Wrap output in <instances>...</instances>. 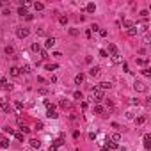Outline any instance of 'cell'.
I'll return each mask as SVG.
<instances>
[{
	"label": "cell",
	"instance_id": "bcb514c9",
	"mask_svg": "<svg viewBox=\"0 0 151 151\" xmlns=\"http://www.w3.org/2000/svg\"><path fill=\"white\" fill-rule=\"evenodd\" d=\"M39 53H41V59H46V57H48V55H46V52H45V50H41Z\"/></svg>",
	"mask_w": 151,
	"mask_h": 151
},
{
	"label": "cell",
	"instance_id": "30bf717a",
	"mask_svg": "<svg viewBox=\"0 0 151 151\" xmlns=\"http://www.w3.org/2000/svg\"><path fill=\"white\" fill-rule=\"evenodd\" d=\"M119 140H121V135L117 133V131H116V133H112V135H110V142H114V144H117Z\"/></svg>",
	"mask_w": 151,
	"mask_h": 151
},
{
	"label": "cell",
	"instance_id": "1f68e13d",
	"mask_svg": "<svg viewBox=\"0 0 151 151\" xmlns=\"http://www.w3.org/2000/svg\"><path fill=\"white\" fill-rule=\"evenodd\" d=\"M94 112H96V114H101V112H103V107H101V105H96V107H94Z\"/></svg>",
	"mask_w": 151,
	"mask_h": 151
},
{
	"label": "cell",
	"instance_id": "6da1fadb",
	"mask_svg": "<svg viewBox=\"0 0 151 151\" xmlns=\"http://www.w3.org/2000/svg\"><path fill=\"white\" fill-rule=\"evenodd\" d=\"M89 100H91V101H94V103L101 101V100H103V91H101V89H98V87H94V91H92V96H91Z\"/></svg>",
	"mask_w": 151,
	"mask_h": 151
},
{
	"label": "cell",
	"instance_id": "836d02e7",
	"mask_svg": "<svg viewBox=\"0 0 151 151\" xmlns=\"http://www.w3.org/2000/svg\"><path fill=\"white\" fill-rule=\"evenodd\" d=\"M142 75H144V77H151V71H149L147 68H144V69H142Z\"/></svg>",
	"mask_w": 151,
	"mask_h": 151
},
{
	"label": "cell",
	"instance_id": "7a4b0ae2",
	"mask_svg": "<svg viewBox=\"0 0 151 151\" xmlns=\"http://www.w3.org/2000/svg\"><path fill=\"white\" fill-rule=\"evenodd\" d=\"M29 34H30V30L25 29V27H18V29H16V36L20 37V39H25V37H29Z\"/></svg>",
	"mask_w": 151,
	"mask_h": 151
},
{
	"label": "cell",
	"instance_id": "60d3db41",
	"mask_svg": "<svg viewBox=\"0 0 151 151\" xmlns=\"http://www.w3.org/2000/svg\"><path fill=\"white\" fill-rule=\"evenodd\" d=\"M73 137H75V139H78V137H80V131H78V130H75V131H73Z\"/></svg>",
	"mask_w": 151,
	"mask_h": 151
},
{
	"label": "cell",
	"instance_id": "d590c367",
	"mask_svg": "<svg viewBox=\"0 0 151 151\" xmlns=\"http://www.w3.org/2000/svg\"><path fill=\"white\" fill-rule=\"evenodd\" d=\"M37 36H41V37H45V36H46V30H45V29H39V30H37Z\"/></svg>",
	"mask_w": 151,
	"mask_h": 151
},
{
	"label": "cell",
	"instance_id": "7bdbcfd3",
	"mask_svg": "<svg viewBox=\"0 0 151 151\" xmlns=\"http://www.w3.org/2000/svg\"><path fill=\"white\" fill-rule=\"evenodd\" d=\"M25 20H27V22H32V20H34V16H32V14H27V16H25Z\"/></svg>",
	"mask_w": 151,
	"mask_h": 151
},
{
	"label": "cell",
	"instance_id": "4dcf8cb0",
	"mask_svg": "<svg viewBox=\"0 0 151 151\" xmlns=\"http://www.w3.org/2000/svg\"><path fill=\"white\" fill-rule=\"evenodd\" d=\"M61 107H62V108H68V107H69V101H68V100H61Z\"/></svg>",
	"mask_w": 151,
	"mask_h": 151
},
{
	"label": "cell",
	"instance_id": "5b68a950",
	"mask_svg": "<svg viewBox=\"0 0 151 151\" xmlns=\"http://www.w3.org/2000/svg\"><path fill=\"white\" fill-rule=\"evenodd\" d=\"M142 142H144V149H151V135H149V133L144 135Z\"/></svg>",
	"mask_w": 151,
	"mask_h": 151
},
{
	"label": "cell",
	"instance_id": "7dc6e473",
	"mask_svg": "<svg viewBox=\"0 0 151 151\" xmlns=\"http://www.w3.org/2000/svg\"><path fill=\"white\" fill-rule=\"evenodd\" d=\"M89 30H94V32H96V30H100V27H98V25H92V27H91Z\"/></svg>",
	"mask_w": 151,
	"mask_h": 151
},
{
	"label": "cell",
	"instance_id": "cb8c5ba5",
	"mask_svg": "<svg viewBox=\"0 0 151 151\" xmlns=\"http://www.w3.org/2000/svg\"><path fill=\"white\" fill-rule=\"evenodd\" d=\"M135 62L139 66H147V59H135Z\"/></svg>",
	"mask_w": 151,
	"mask_h": 151
},
{
	"label": "cell",
	"instance_id": "ba28073f",
	"mask_svg": "<svg viewBox=\"0 0 151 151\" xmlns=\"http://www.w3.org/2000/svg\"><path fill=\"white\" fill-rule=\"evenodd\" d=\"M55 45V37H46V41H45V48H52Z\"/></svg>",
	"mask_w": 151,
	"mask_h": 151
},
{
	"label": "cell",
	"instance_id": "ac0fdd59",
	"mask_svg": "<svg viewBox=\"0 0 151 151\" xmlns=\"http://www.w3.org/2000/svg\"><path fill=\"white\" fill-rule=\"evenodd\" d=\"M30 50H32V52H36V53H37V52H41V50H43V48H41V45H39V43H34V45H32V48H30Z\"/></svg>",
	"mask_w": 151,
	"mask_h": 151
},
{
	"label": "cell",
	"instance_id": "603a6c76",
	"mask_svg": "<svg viewBox=\"0 0 151 151\" xmlns=\"http://www.w3.org/2000/svg\"><path fill=\"white\" fill-rule=\"evenodd\" d=\"M73 98H75V100H84V96H82L80 91H75V92H73Z\"/></svg>",
	"mask_w": 151,
	"mask_h": 151
},
{
	"label": "cell",
	"instance_id": "5bb4252c",
	"mask_svg": "<svg viewBox=\"0 0 151 151\" xmlns=\"http://www.w3.org/2000/svg\"><path fill=\"white\" fill-rule=\"evenodd\" d=\"M85 11H87V13H94V11H96V4H92V2L87 4V6H85Z\"/></svg>",
	"mask_w": 151,
	"mask_h": 151
},
{
	"label": "cell",
	"instance_id": "2e32d148",
	"mask_svg": "<svg viewBox=\"0 0 151 151\" xmlns=\"http://www.w3.org/2000/svg\"><path fill=\"white\" fill-rule=\"evenodd\" d=\"M4 52H6V53H7V55H14V48H13V46H11V45H7V46H6V48H4Z\"/></svg>",
	"mask_w": 151,
	"mask_h": 151
},
{
	"label": "cell",
	"instance_id": "816d5d0a",
	"mask_svg": "<svg viewBox=\"0 0 151 151\" xmlns=\"http://www.w3.org/2000/svg\"><path fill=\"white\" fill-rule=\"evenodd\" d=\"M0 34H2V27H0Z\"/></svg>",
	"mask_w": 151,
	"mask_h": 151
},
{
	"label": "cell",
	"instance_id": "f6af8a7d",
	"mask_svg": "<svg viewBox=\"0 0 151 151\" xmlns=\"http://www.w3.org/2000/svg\"><path fill=\"white\" fill-rule=\"evenodd\" d=\"M69 34H71V36H77V34H78V30H77V29H71V30H69Z\"/></svg>",
	"mask_w": 151,
	"mask_h": 151
},
{
	"label": "cell",
	"instance_id": "52a82bcc",
	"mask_svg": "<svg viewBox=\"0 0 151 151\" xmlns=\"http://www.w3.org/2000/svg\"><path fill=\"white\" fill-rule=\"evenodd\" d=\"M110 59H112V62H114V64H121V62H123V59H121V55H119V53L110 55Z\"/></svg>",
	"mask_w": 151,
	"mask_h": 151
},
{
	"label": "cell",
	"instance_id": "8fae6325",
	"mask_svg": "<svg viewBox=\"0 0 151 151\" xmlns=\"http://www.w3.org/2000/svg\"><path fill=\"white\" fill-rule=\"evenodd\" d=\"M9 73H11V77H20L22 71H20V68H14V66H13V68L9 69Z\"/></svg>",
	"mask_w": 151,
	"mask_h": 151
},
{
	"label": "cell",
	"instance_id": "f35d334b",
	"mask_svg": "<svg viewBox=\"0 0 151 151\" xmlns=\"http://www.w3.org/2000/svg\"><path fill=\"white\" fill-rule=\"evenodd\" d=\"M98 32H100V36H101V37H105V36H107V30H105V29H100Z\"/></svg>",
	"mask_w": 151,
	"mask_h": 151
},
{
	"label": "cell",
	"instance_id": "ee69618b",
	"mask_svg": "<svg viewBox=\"0 0 151 151\" xmlns=\"http://www.w3.org/2000/svg\"><path fill=\"white\" fill-rule=\"evenodd\" d=\"M36 128H37V130H43V123H41V121H37V124H36Z\"/></svg>",
	"mask_w": 151,
	"mask_h": 151
},
{
	"label": "cell",
	"instance_id": "ab89813d",
	"mask_svg": "<svg viewBox=\"0 0 151 151\" xmlns=\"http://www.w3.org/2000/svg\"><path fill=\"white\" fill-rule=\"evenodd\" d=\"M100 55H101V57H108V53H107V50H100Z\"/></svg>",
	"mask_w": 151,
	"mask_h": 151
},
{
	"label": "cell",
	"instance_id": "d4e9b609",
	"mask_svg": "<svg viewBox=\"0 0 151 151\" xmlns=\"http://www.w3.org/2000/svg\"><path fill=\"white\" fill-rule=\"evenodd\" d=\"M144 121H146V117H144V116H140V117H135V124H139V126H140V124H144Z\"/></svg>",
	"mask_w": 151,
	"mask_h": 151
},
{
	"label": "cell",
	"instance_id": "9a60e30c",
	"mask_svg": "<svg viewBox=\"0 0 151 151\" xmlns=\"http://www.w3.org/2000/svg\"><path fill=\"white\" fill-rule=\"evenodd\" d=\"M82 82H84V75H82V73H78L77 77H75V84H77V85H80Z\"/></svg>",
	"mask_w": 151,
	"mask_h": 151
},
{
	"label": "cell",
	"instance_id": "74e56055",
	"mask_svg": "<svg viewBox=\"0 0 151 151\" xmlns=\"http://www.w3.org/2000/svg\"><path fill=\"white\" fill-rule=\"evenodd\" d=\"M20 71H23V73H30V66H23Z\"/></svg>",
	"mask_w": 151,
	"mask_h": 151
},
{
	"label": "cell",
	"instance_id": "f1b7e54d",
	"mask_svg": "<svg viewBox=\"0 0 151 151\" xmlns=\"http://www.w3.org/2000/svg\"><path fill=\"white\" fill-rule=\"evenodd\" d=\"M14 137H16V140H23V133L22 131H14Z\"/></svg>",
	"mask_w": 151,
	"mask_h": 151
},
{
	"label": "cell",
	"instance_id": "b9f144b4",
	"mask_svg": "<svg viewBox=\"0 0 151 151\" xmlns=\"http://www.w3.org/2000/svg\"><path fill=\"white\" fill-rule=\"evenodd\" d=\"M2 14H6V16H9V14H11V9H7V7H6V9L2 11Z\"/></svg>",
	"mask_w": 151,
	"mask_h": 151
},
{
	"label": "cell",
	"instance_id": "d6986e66",
	"mask_svg": "<svg viewBox=\"0 0 151 151\" xmlns=\"http://www.w3.org/2000/svg\"><path fill=\"white\" fill-rule=\"evenodd\" d=\"M18 14H20V16H27V14H29V13H27V7H22V6H20V7H18Z\"/></svg>",
	"mask_w": 151,
	"mask_h": 151
},
{
	"label": "cell",
	"instance_id": "8992f818",
	"mask_svg": "<svg viewBox=\"0 0 151 151\" xmlns=\"http://www.w3.org/2000/svg\"><path fill=\"white\" fill-rule=\"evenodd\" d=\"M46 117H50V119H57V117H59V114H57V112H55L53 108H48V110H46Z\"/></svg>",
	"mask_w": 151,
	"mask_h": 151
},
{
	"label": "cell",
	"instance_id": "44dd1931",
	"mask_svg": "<svg viewBox=\"0 0 151 151\" xmlns=\"http://www.w3.org/2000/svg\"><path fill=\"white\" fill-rule=\"evenodd\" d=\"M137 32H139V30H137V27H135V25L128 29V34H130V36H137Z\"/></svg>",
	"mask_w": 151,
	"mask_h": 151
},
{
	"label": "cell",
	"instance_id": "e575fe53",
	"mask_svg": "<svg viewBox=\"0 0 151 151\" xmlns=\"http://www.w3.org/2000/svg\"><path fill=\"white\" fill-rule=\"evenodd\" d=\"M4 131H7V133H11V135H14V130H13L11 126H6V128H4Z\"/></svg>",
	"mask_w": 151,
	"mask_h": 151
},
{
	"label": "cell",
	"instance_id": "f907efd6",
	"mask_svg": "<svg viewBox=\"0 0 151 151\" xmlns=\"http://www.w3.org/2000/svg\"><path fill=\"white\" fill-rule=\"evenodd\" d=\"M0 7H4V4H2V2H0Z\"/></svg>",
	"mask_w": 151,
	"mask_h": 151
},
{
	"label": "cell",
	"instance_id": "4fadbf2b",
	"mask_svg": "<svg viewBox=\"0 0 151 151\" xmlns=\"http://www.w3.org/2000/svg\"><path fill=\"white\" fill-rule=\"evenodd\" d=\"M98 73H100V66H94V68L89 69V75H91V77H96Z\"/></svg>",
	"mask_w": 151,
	"mask_h": 151
},
{
	"label": "cell",
	"instance_id": "277c9868",
	"mask_svg": "<svg viewBox=\"0 0 151 151\" xmlns=\"http://www.w3.org/2000/svg\"><path fill=\"white\" fill-rule=\"evenodd\" d=\"M0 108H2L6 114H11V107H9V103L6 100H0Z\"/></svg>",
	"mask_w": 151,
	"mask_h": 151
},
{
	"label": "cell",
	"instance_id": "3957f363",
	"mask_svg": "<svg viewBox=\"0 0 151 151\" xmlns=\"http://www.w3.org/2000/svg\"><path fill=\"white\" fill-rule=\"evenodd\" d=\"M133 89H135V91H139V92H146V91H147L146 84H144V82H139V80H135V84H133Z\"/></svg>",
	"mask_w": 151,
	"mask_h": 151
},
{
	"label": "cell",
	"instance_id": "ffe728a7",
	"mask_svg": "<svg viewBox=\"0 0 151 151\" xmlns=\"http://www.w3.org/2000/svg\"><path fill=\"white\" fill-rule=\"evenodd\" d=\"M64 144V137H61V139H57V140H53V147H59V146H62Z\"/></svg>",
	"mask_w": 151,
	"mask_h": 151
},
{
	"label": "cell",
	"instance_id": "7c38bea8",
	"mask_svg": "<svg viewBox=\"0 0 151 151\" xmlns=\"http://www.w3.org/2000/svg\"><path fill=\"white\" fill-rule=\"evenodd\" d=\"M110 87H112V84H110V82H101V84H98V89H101V91L110 89Z\"/></svg>",
	"mask_w": 151,
	"mask_h": 151
},
{
	"label": "cell",
	"instance_id": "83f0119b",
	"mask_svg": "<svg viewBox=\"0 0 151 151\" xmlns=\"http://www.w3.org/2000/svg\"><path fill=\"white\" fill-rule=\"evenodd\" d=\"M45 68H46V69H48V71H53V69H57V68H59V66H57V64H46V66H45Z\"/></svg>",
	"mask_w": 151,
	"mask_h": 151
},
{
	"label": "cell",
	"instance_id": "4316f807",
	"mask_svg": "<svg viewBox=\"0 0 151 151\" xmlns=\"http://www.w3.org/2000/svg\"><path fill=\"white\" fill-rule=\"evenodd\" d=\"M123 27H126V29L133 27V22H130V20H124V22H123Z\"/></svg>",
	"mask_w": 151,
	"mask_h": 151
},
{
	"label": "cell",
	"instance_id": "484cf974",
	"mask_svg": "<svg viewBox=\"0 0 151 151\" xmlns=\"http://www.w3.org/2000/svg\"><path fill=\"white\" fill-rule=\"evenodd\" d=\"M108 52L114 55V53H117V48H116V45H108Z\"/></svg>",
	"mask_w": 151,
	"mask_h": 151
},
{
	"label": "cell",
	"instance_id": "8d00e7d4",
	"mask_svg": "<svg viewBox=\"0 0 151 151\" xmlns=\"http://www.w3.org/2000/svg\"><path fill=\"white\" fill-rule=\"evenodd\" d=\"M14 107H16L18 110H22V108H23V103H22V101H16V103H14Z\"/></svg>",
	"mask_w": 151,
	"mask_h": 151
},
{
	"label": "cell",
	"instance_id": "c3c4849f",
	"mask_svg": "<svg viewBox=\"0 0 151 151\" xmlns=\"http://www.w3.org/2000/svg\"><path fill=\"white\" fill-rule=\"evenodd\" d=\"M50 151H57V147H53V146H52V147H50Z\"/></svg>",
	"mask_w": 151,
	"mask_h": 151
},
{
	"label": "cell",
	"instance_id": "f546056e",
	"mask_svg": "<svg viewBox=\"0 0 151 151\" xmlns=\"http://www.w3.org/2000/svg\"><path fill=\"white\" fill-rule=\"evenodd\" d=\"M59 22H61V25H66V23H68V16H64V14H62V16L59 18Z\"/></svg>",
	"mask_w": 151,
	"mask_h": 151
},
{
	"label": "cell",
	"instance_id": "e0dca14e",
	"mask_svg": "<svg viewBox=\"0 0 151 151\" xmlns=\"http://www.w3.org/2000/svg\"><path fill=\"white\" fill-rule=\"evenodd\" d=\"M34 9H36V11H43V9H45V4H43V2H36V4H34Z\"/></svg>",
	"mask_w": 151,
	"mask_h": 151
},
{
	"label": "cell",
	"instance_id": "d6a6232c",
	"mask_svg": "<svg viewBox=\"0 0 151 151\" xmlns=\"http://www.w3.org/2000/svg\"><path fill=\"white\" fill-rule=\"evenodd\" d=\"M22 133H23V135L30 133V128H27V126H22Z\"/></svg>",
	"mask_w": 151,
	"mask_h": 151
},
{
	"label": "cell",
	"instance_id": "7402d4cb",
	"mask_svg": "<svg viewBox=\"0 0 151 151\" xmlns=\"http://www.w3.org/2000/svg\"><path fill=\"white\" fill-rule=\"evenodd\" d=\"M0 147H9V140L2 137V139H0Z\"/></svg>",
	"mask_w": 151,
	"mask_h": 151
},
{
	"label": "cell",
	"instance_id": "9c48e42d",
	"mask_svg": "<svg viewBox=\"0 0 151 151\" xmlns=\"http://www.w3.org/2000/svg\"><path fill=\"white\" fill-rule=\"evenodd\" d=\"M29 142H30V146H32L34 149H39V147H41V140H37V139H30Z\"/></svg>",
	"mask_w": 151,
	"mask_h": 151
},
{
	"label": "cell",
	"instance_id": "681fc988",
	"mask_svg": "<svg viewBox=\"0 0 151 151\" xmlns=\"http://www.w3.org/2000/svg\"><path fill=\"white\" fill-rule=\"evenodd\" d=\"M101 151H108V149H107V147H101Z\"/></svg>",
	"mask_w": 151,
	"mask_h": 151
}]
</instances>
